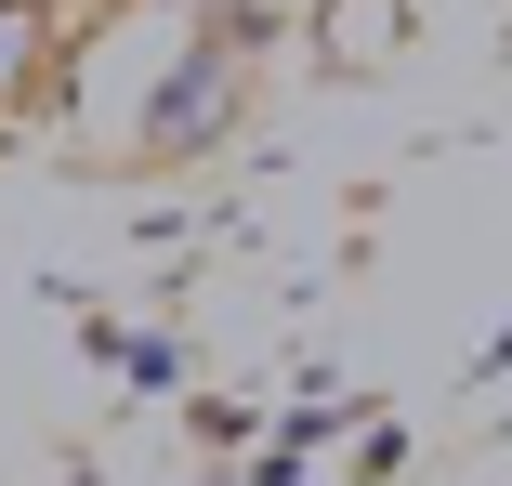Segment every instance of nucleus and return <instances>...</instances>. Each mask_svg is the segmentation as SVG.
I'll use <instances>...</instances> for the list:
<instances>
[{
    "instance_id": "f257e3e1",
    "label": "nucleus",
    "mask_w": 512,
    "mask_h": 486,
    "mask_svg": "<svg viewBox=\"0 0 512 486\" xmlns=\"http://www.w3.org/2000/svg\"><path fill=\"white\" fill-rule=\"evenodd\" d=\"M237 119H250V27L224 14V27H197L171 53V79L145 92V158H211V145H237Z\"/></svg>"
},
{
    "instance_id": "f03ea898",
    "label": "nucleus",
    "mask_w": 512,
    "mask_h": 486,
    "mask_svg": "<svg viewBox=\"0 0 512 486\" xmlns=\"http://www.w3.org/2000/svg\"><path fill=\"white\" fill-rule=\"evenodd\" d=\"M40 66H53V0H0V119L40 92Z\"/></svg>"
},
{
    "instance_id": "7ed1b4c3",
    "label": "nucleus",
    "mask_w": 512,
    "mask_h": 486,
    "mask_svg": "<svg viewBox=\"0 0 512 486\" xmlns=\"http://www.w3.org/2000/svg\"><path fill=\"white\" fill-rule=\"evenodd\" d=\"M499 368H512V329H499V355H486V381H499Z\"/></svg>"
}]
</instances>
